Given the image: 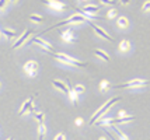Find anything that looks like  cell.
<instances>
[{
  "instance_id": "cell-14",
  "label": "cell",
  "mask_w": 150,
  "mask_h": 140,
  "mask_svg": "<svg viewBox=\"0 0 150 140\" xmlns=\"http://www.w3.org/2000/svg\"><path fill=\"white\" fill-rule=\"evenodd\" d=\"M60 38H62L63 42H72L74 39V35H73L72 30H65V31L60 32Z\"/></svg>"
},
{
  "instance_id": "cell-5",
  "label": "cell",
  "mask_w": 150,
  "mask_h": 140,
  "mask_svg": "<svg viewBox=\"0 0 150 140\" xmlns=\"http://www.w3.org/2000/svg\"><path fill=\"white\" fill-rule=\"evenodd\" d=\"M100 10H101V7L97 6V4H87V6H84L83 8H80V11L84 14L87 18H96V20L100 18L97 15V13Z\"/></svg>"
},
{
  "instance_id": "cell-37",
  "label": "cell",
  "mask_w": 150,
  "mask_h": 140,
  "mask_svg": "<svg viewBox=\"0 0 150 140\" xmlns=\"http://www.w3.org/2000/svg\"><path fill=\"white\" fill-rule=\"evenodd\" d=\"M100 140H105V139H104V137H101V139H100Z\"/></svg>"
},
{
  "instance_id": "cell-38",
  "label": "cell",
  "mask_w": 150,
  "mask_h": 140,
  "mask_svg": "<svg viewBox=\"0 0 150 140\" xmlns=\"http://www.w3.org/2000/svg\"><path fill=\"white\" fill-rule=\"evenodd\" d=\"M0 88H1V81H0Z\"/></svg>"
},
{
  "instance_id": "cell-11",
  "label": "cell",
  "mask_w": 150,
  "mask_h": 140,
  "mask_svg": "<svg viewBox=\"0 0 150 140\" xmlns=\"http://www.w3.org/2000/svg\"><path fill=\"white\" fill-rule=\"evenodd\" d=\"M31 32H33L31 30H25V31L23 32V35H21V37H20L18 39H17V41H16V42L13 44V49H17V48L23 46V45L25 44V41L28 39V37L31 35Z\"/></svg>"
},
{
  "instance_id": "cell-21",
  "label": "cell",
  "mask_w": 150,
  "mask_h": 140,
  "mask_svg": "<svg viewBox=\"0 0 150 140\" xmlns=\"http://www.w3.org/2000/svg\"><path fill=\"white\" fill-rule=\"evenodd\" d=\"M69 88H70V91H69V98H70V101H72L74 105H77V104H79V95L73 91L72 87H69Z\"/></svg>"
},
{
  "instance_id": "cell-26",
  "label": "cell",
  "mask_w": 150,
  "mask_h": 140,
  "mask_svg": "<svg viewBox=\"0 0 150 140\" xmlns=\"http://www.w3.org/2000/svg\"><path fill=\"white\" fill-rule=\"evenodd\" d=\"M107 17L110 18V20H112V18H115L117 17V8H111L108 13H107Z\"/></svg>"
},
{
  "instance_id": "cell-4",
  "label": "cell",
  "mask_w": 150,
  "mask_h": 140,
  "mask_svg": "<svg viewBox=\"0 0 150 140\" xmlns=\"http://www.w3.org/2000/svg\"><path fill=\"white\" fill-rule=\"evenodd\" d=\"M150 84V80H144V79H132V80L126 81L124 84H119L117 86V88H131V90H135V88H144L146 86Z\"/></svg>"
},
{
  "instance_id": "cell-23",
  "label": "cell",
  "mask_w": 150,
  "mask_h": 140,
  "mask_svg": "<svg viewBox=\"0 0 150 140\" xmlns=\"http://www.w3.org/2000/svg\"><path fill=\"white\" fill-rule=\"evenodd\" d=\"M28 18H30L31 21H34V23H42V21H44V17L39 15V14H31Z\"/></svg>"
},
{
  "instance_id": "cell-22",
  "label": "cell",
  "mask_w": 150,
  "mask_h": 140,
  "mask_svg": "<svg viewBox=\"0 0 150 140\" xmlns=\"http://www.w3.org/2000/svg\"><path fill=\"white\" fill-rule=\"evenodd\" d=\"M1 34L6 37L7 39H11L16 37V31H11V30H1Z\"/></svg>"
},
{
  "instance_id": "cell-35",
  "label": "cell",
  "mask_w": 150,
  "mask_h": 140,
  "mask_svg": "<svg viewBox=\"0 0 150 140\" xmlns=\"http://www.w3.org/2000/svg\"><path fill=\"white\" fill-rule=\"evenodd\" d=\"M77 1H88V0H77Z\"/></svg>"
},
{
  "instance_id": "cell-1",
  "label": "cell",
  "mask_w": 150,
  "mask_h": 140,
  "mask_svg": "<svg viewBox=\"0 0 150 140\" xmlns=\"http://www.w3.org/2000/svg\"><path fill=\"white\" fill-rule=\"evenodd\" d=\"M118 101H121V97H112V98H110L108 101H105L104 105H101V107L96 111V113L91 116V119H90V125H94V123H96V120H97L98 118H103V115H104L105 112H108V111L114 107V104H117Z\"/></svg>"
},
{
  "instance_id": "cell-10",
  "label": "cell",
  "mask_w": 150,
  "mask_h": 140,
  "mask_svg": "<svg viewBox=\"0 0 150 140\" xmlns=\"http://www.w3.org/2000/svg\"><path fill=\"white\" fill-rule=\"evenodd\" d=\"M34 111H35V108H34V98L33 97H30V98L21 105V108H20V111H18V115L20 116H23L24 113L34 112Z\"/></svg>"
},
{
  "instance_id": "cell-34",
  "label": "cell",
  "mask_w": 150,
  "mask_h": 140,
  "mask_svg": "<svg viewBox=\"0 0 150 140\" xmlns=\"http://www.w3.org/2000/svg\"><path fill=\"white\" fill-rule=\"evenodd\" d=\"M8 1H11V3H16V1H17V0H8Z\"/></svg>"
},
{
  "instance_id": "cell-2",
  "label": "cell",
  "mask_w": 150,
  "mask_h": 140,
  "mask_svg": "<svg viewBox=\"0 0 150 140\" xmlns=\"http://www.w3.org/2000/svg\"><path fill=\"white\" fill-rule=\"evenodd\" d=\"M52 56L58 60V62H60L62 65H65V66H72V67H86L87 66L86 63L74 59L72 56H69L67 53H53L52 52Z\"/></svg>"
},
{
  "instance_id": "cell-36",
  "label": "cell",
  "mask_w": 150,
  "mask_h": 140,
  "mask_svg": "<svg viewBox=\"0 0 150 140\" xmlns=\"http://www.w3.org/2000/svg\"><path fill=\"white\" fill-rule=\"evenodd\" d=\"M7 140H13V137H8V139H7Z\"/></svg>"
},
{
  "instance_id": "cell-24",
  "label": "cell",
  "mask_w": 150,
  "mask_h": 140,
  "mask_svg": "<svg viewBox=\"0 0 150 140\" xmlns=\"http://www.w3.org/2000/svg\"><path fill=\"white\" fill-rule=\"evenodd\" d=\"M84 86H81V84H76V86L73 87V91H74V93L77 94V95H80V94H83L84 93Z\"/></svg>"
},
{
  "instance_id": "cell-19",
  "label": "cell",
  "mask_w": 150,
  "mask_h": 140,
  "mask_svg": "<svg viewBox=\"0 0 150 140\" xmlns=\"http://www.w3.org/2000/svg\"><path fill=\"white\" fill-rule=\"evenodd\" d=\"M45 133H46L45 123H38V140H44Z\"/></svg>"
},
{
  "instance_id": "cell-31",
  "label": "cell",
  "mask_w": 150,
  "mask_h": 140,
  "mask_svg": "<svg viewBox=\"0 0 150 140\" xmlns=\"http://www.w3.org/2000/svg\"><path fill=\"white\" fill-rule=\"evenodd\" d=\"M76 125H77V126H81V125H83V119H81V118H76Z\"/></svg>"
},
{
  "instance_id": "cell-12",
  "label": "cell",
  "mask_w": 150,
  "mask_h": 140,
  "mask_svg": "<svg viewBox=\"0 0 150 140\" xmlns=\"http://www.w3.org/2000/svg\"><path fill=\"white\" fill-rule=\"evenodd\" d=\"M136 119L135 115H128V116H122V118H117V119H112L110 122V126L111 125H121V123H128V122H132V120Z\"/></svg>"
},
{
  "instance_id": "cell-27",
  "label": "cell",
  "mask_w": 150,
  "mask_h": 140,
  "mask_svg": "<svg viewBox=\"0 0 150 140\" xmlns=\"http://www.w3.org/2000/svg\"><path fill=\"white\" fill-rule=\"evenodd\" d=\"M142 10H143L144 13H149L150 11V0H147V1H144L143 6H142Z\"/></svg>"
},
{
  "instance_id": "cell-6",
  "label": "cell",
  "mask_w": 150,
  "mask_h": 140,
  "mask_svg": "<svg viewBox=\"0 0 150 140\" xmlns=\"http://www.w3.org/2000/svg\"><path fill=\"white\" fill-rule=\"evenodd\" d=\"M44 4H45L49 10H53V11H63L66 8V4L59 1V0H41Z\"/></svg>"
},
{
  "instance_id": "cell-25",
  "label": "cell",
  "mask_w": 150,
  "mask_h": 140,
  "mask_svg": "<svg viewBox=\"0 0 150 140\" xmlns=\"http://www.w3.org/2000/svg\"><path fill=\"white\" fill-rule=\"evenodd\" d=\"M108 88H110V83L107 80H103L100 83V90H101V91H107Z\"/></svg>"
},
{
  "instance_id": "cell-30",
  "label": "cell",
  "mask_w": 150,
  "mask_h": 140,
  "mask_svg": "<svg viewBox=\"0 0 150 140\" xmlns=\"http://www.w3.org/2000/svg\"><path fill=\"white\" fill-rule=\"evenodd\" d=\"M8 0H0V10H4L6 8V4Z\"/></svg>"
},
{
  "instance_id": "cell-17",
  "label": "cell",
  "mask_w": 150,
  "mask_h": 140,
  "mask_svg": "<svg viewBox=\"0 0 150 140\" xmlns=\"http://www.w3.org/2000/svg\"><path fill=\"white\" fill-rule=\"evenodd\" d=\"M94 53L97 55L100 59L105 60L107 63H108V62L111 60V59H110V56H108V53H107V52H104V51H101V49H94Z\"/></svg>"
},
{
  "instance_id": "cell-20",
  "label": "cell",
  "mask_w": 150,
  "mask_h": 140,
  "mask_svg": "<svg viewBox=\"0 0 150 140\" xmlns=\"http://www.w3.org/2000/svg\"><path fill=\"white\" fill-rule=\"evenodd\" d=\"M34 116H35V119L38 120V123H44V120H45V113L42 112V111H34Z\"/></svg>"
},
{
  "instance_id": "cell-33",
  "label": "cell",
  "mask_w": 150,
  "mask_h": 140,
  "mask_svg": "<svg viewBox=\"0 0 150 140\" xmlns=\"http://www.w3.org/2000/svg\"><path fill=\"white\" fill-rule=\"evenodd\" d=\"M107 134H108V136L111 137V140H119V139H115V137H114V136L111 134V132H107Z\"/></svg>"
},
{
  "instance_id": "cell-32",
  "label": "cell",
  "mask_w": 150,
  "mask_h": 140,
  "mask_svg": "<svg viewBox=\"0 0 150 140\" xmlns=\"http://www.w3.org/2000/svg\"><path fill=\"white\" fill-rule=\"evenodd\" d=\"M121 3H122L124 6H126V4H129V3H131V0H121Z\"/></svg>"
},
{
  "instance_id": "cell-9",
  "label": "cell",
  "mask_w": 150,
  "mask_h": 140,
  "mask_svg": "<svg viewBox=\"0 0 150 140\" xmlns=\"http://www.w3.org/2000/svg\"><path fill=\"white\" fill-rule=\"evenodd\" d=\"M87 24H90V25H91V27L94 28V31H96V34H97L98 37H101L103 39H107L108 42H114V38H112L111 35H110V34L107 32V31H104V30H103L101 27H98L97 24H94V23H93L91 20H88V21H87Z\"/></svg>"
},
{
  "instance_id": "cell-29",
  "label": "cell",
  "mask_w": 150,
  "mask_h": 140,
  "mask_svg": "<svg viewBox=\"0 0 150 140\" xmlns=\"http://www.w3.org/2000/svg\"><path fill=\"white\" fill-rule=\"evenodd\" d=\"M53 140H66V136L63 133H59V134H56L55 136V139Z\"/></svg>"
},
{
  "instance_id": "cell-39",
  "label": "cell",
  "mask_w": 150,
  "mask_h": 140,
  "mask_svg": "<svg viewBox=\"0 0 150 140\" xmlns=\"http://www.w3.org/2000/svg\"><path fill=\"white\" fill-rule=\"evenodd\" d=\"M0 34H1V30H0Z\"/></svg>"
},
{
  "instance_id": "cell-18",
  "label": "cell",
  "mask_w": 150,
  "mask_h": 140,
  "mask_svg": "<svg viewBox=\"0 0 150 140\" xmlns=\"http://www.w3.org/2000/svg\"><path fill=\"white\" fill-rule=\"evenodd\" d=\"M117 25L119 28H126L128 25H129V21H128V18L126 17H124V15H121V17H118L117 20Z\"/></svg>"
},
{
  "instance_id": "cell-13",
  "label": "cell",
  "mask_w": 150,
  "mask_h": 140,
  "mask_svg": "<svg viewBox=\"0 0 150 140\" xmlns=\"http://www.w3.org/2000/svg\"><path fill=\"white\" fill-rule=\"evenodd\" d=\"M52 84H53V87H56V88H58V90H60V91H62L63 94H67V95H69V91H70V88L66 86L63 81H60V80H53Z\"/></svg>"
},
{
  "instance_id": "cell-8",
  "label": "cell",
  "mask_w": 150,
  "mask_h": 140,
  "mask_svg": "<svg viewBox=\"0 0 150 140\" xmlns=\"http://www.w3.org/2000/svg\"><path fill=\"white\" fill-rule=\"evenodd\" d=\"M31 44H37L38 46H41L42 49H44V51H48V52H52V51H53L52 45H51L48 41L41 39L39 37H34V38H31V39L27 42V45H31Z\"/></svg>"
},
{
  "instance_id": "cell-28",
  "label": "cell",
  "mask_w": 150,
  "mask_h": 140,
  "mask_svg": "<svg viewBox=\"0 0 150 140\" xmlns=\"http://www.w3.org/2000/svg\"><path fill=\"white\" fill-rule=\"evenodd\" d=\"M101 1V4H104V6H114L115 4V0H100Z\"/></svg>"
},
{
  "instance_id": "cell-3",
  "label": "cell",
  "mask_w": 150,
  "mask_h": 140,
  "mask_svg": "<svg viewBox=\"0 0 150 140\" xmlns=\"http://www.w3.org/2000/svg\"><path fill=\"white\" fill-rule=\"evenodd\" d=\"M88 21V18L86 17L84 14H73V15H70V17H67L66 20L60 21V23H58V24H55L53 27L48 28V31L49 30H52V28H56V27H60V25H66V24H84V23H87Z\"/></svg>"
},
{
  "instance_id": "cell-15",
  "label": "cell",
  "mask_w": 150,
  "mask_h": 140,
  "mask_svg": "<svg viewBox=\"0 0 150 140\" xmlns=\"http://www.w3.org/2000/svg\"><path fill=\"white\" fill-rule=\"evenodd\" d=\"M111 129H112V132H115V133H117V136L119 137V140H129V137H128V136H126V134H125L124 132L117 126V125H111Z\"/></svg>"
},
{
  "instance_id": "cell-7",
  "label": "cell",
  "mask_w": 150,
  "mask_h": 140,
  "mask_svg": "<svg viewBox=\"0 0 150 140\" xmlns=\"http://www.w3.org/2000/svg\"><path fill=\"white\" fill-rule=\"evenodd\" d=\"M38 62H35V60H28L25 65H24V72L27 73L28 77H35L37 73H38Z\"/></svg>"
},
{
  "instance_id": "cell-16",
  "label": "cell",
  "mask_w": 150,
  "mask_h": 140,
  "mask_svg": "<svg viewBox=\"0 0 150 140\" xmlns=\"http://www.w3.org/2000/svg\"><path fill=\"white\" fill-rule=\"evenodd\" d=\"M119 51L121 52H124V53H128L129 51H131V42L129 41H121V44H119Z\"/></svg>"
}]
</instances>
